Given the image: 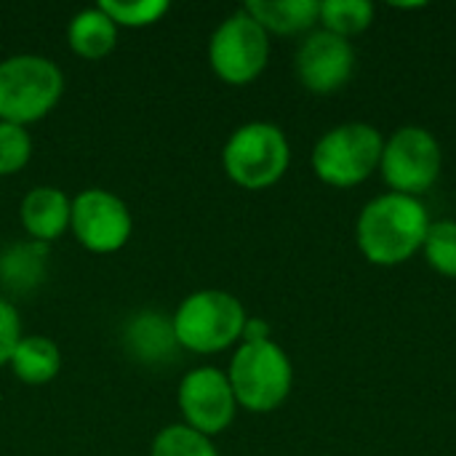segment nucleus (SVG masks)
I'll list each match as a JSON object with an SVG mask.
<instances>
[{"label":"nucleus","instance_id":"nucleus-10","mask_svg":"<svg viewBox=\"0 0 456 456\" xmlns=\"http://www.w3.org/2000/svg\"><path fill=\"white\" fill-rule=\"evenodd\" d=\"M179 409L184 417V425L203 433V436H219L224 433L235 419V393L230 387V379L224 371L203 366L184 374L179 385Z\"/></svg>","mask_w":456,"mask_h":456},{"label":"nucleus","instance_id":"nucleus-1","mask_svg":"<svg viewBox=\"0 0 456 456\" xmlns=\"http://www.w3.org/2000/svg\"><path fill=\"white\" fill-rule=\"evenodd\" d=\"M430 216L419 198L387 192L369 200L358 216L355 238L361 254L379 267L409 262L428 238Z\"/></svg>","mask_w":456,"mask_h":456},{"label":"nucleus","instance_id":"nucleus-24","mask_svg":"<svg viewBox=\"0 0 456 456\" xmlns=\"http://www.w3.org/2000/svg\"><path fill=\"white\" fill-rule=\"evenodd\" d=\"M270 339V326L262 318H248L243 329V342H265Z\"/></svg>","mask_w":456,"mask_h":456},{"label":"nucleus","instance_id":"nucleus-11","mask_svg":"<svg viewBox=\"0 0 456 456\" xmlns=\"http://www.w3.org/2000/svg\"><path fill=\"white\" fill-rule=\"evenodd\" d=\"M355 69V51L347 37H339L329 29L310 32L297 51V75L299 83L313 94L339 91Z\"/></svg>","mask_w":456,"mask_h":456},{"label":"nucleus","instance_id":"nucleus-6","mask_svg":"<svg viewBox=\"0 0 456 456\" xmlns=\"http://www.w3.org/2000/svg\"><path fill=\"white\" fill-rule=\"evenodd\" d=\"M291 163V147L286 134L267 120L243 123L222 150V166L227 176L246 190L273 187Z\"/></svg>","mask_w":456,"mask_h":456},{"label":"nucleus","instance_id":"nucleus-22","mask_svg":"<svg viewBox=\"0 0 456 456\" xmlns=\"http://www.w3.org/2000/svg\"><path fill=\"white\" fill-rule=\"evenodd\" d=\"M32 139L24 126L0 120V176H11L29 163Z\"/></svg>","mask_w":456,"mask_h":456},{"label":"nucleus","instance_id":"nucleus-8","mask_svg":"<svg viewBox=\"0 0 456 456\" xmlns=\"http://www.w3.org/2000/svg\"><path fill=\"white\" fill-rule=\"evenodd\" d=\"M444 166V152L438 139L422 126H403L398 128L382 150V176L398 195L419 198L428 192Z\"/></svg>","mask_w":456,"mask_h":456},{"label":"nucleus","instance_id":"nucleus-19","mask_svg":"<svg viewBox=\"0 0 456 456\" xmlns=\"http://www.w3.org/2000/svg\"><path fill=\"white\" fill-rule=\"evenodd\" d=\"M150 456H219L211 438L187 428V425H168L163 428L155 441Z\"/></svg>","mask_w":456,"mask_h":456},{"label":"nucleus","instance_id":"nucleus-21","mask_svg":"<svg viewBox=\"0 0 456 456\" xmlns=\"http://www.w3.org/2000/svg\"><path fill=\"white\" fill-rule=\"evenodd\" d=\"M99 8L118 24V27H150L155 24L166 11V0H136V3H123V0H102Z\"/></svg>","mask_w":456,"mask_h":456},{"label":"nucleus","instance_id":"nucleus-23","mask_svg":"<svg viewBox=\"0 0 456 456\" xmlns=\"http://www.w3.org/2000/svg\"><path fill=\"white\" fill-rule=\"evenodd\" d=\"M21 339V321L16 307L0 297V366H5Z\"/></svg>","mask_w":456,"mask_h":456},{"label":"nucleus","instance_id":"nucleus-13","mask_svg":"<svg viewBox=\"0 0 456 456\" xmlns=\"http://www.w3.org/2000/svg\"><path fill=\"white\" fill-rule=\"evenodd\" d=\"M126 347L142 363H166L182 350L174 334V321L155 310L136 313L126 323Z\"/></svg>","mask_w":456,"mask_h":456},{"label":"nucleus","instance_id":"nucleus-18","mask_svg":"<svg viewBox=\"0 0 456 456\" xmlns=\"http://www.w3.org/2000/svg\"><path fill=\"white\" fill-rule=\"evenodd\" d=\"M318 21L323 24V29L339 37H350L369 29V24L374 21V5L369 0H323Z\"/></svg>","mask_w":456,"mask_h":456},{"label":"nucleus","instance_id":"nucleus-7","mask_svg":"<svg viewBox=\"0 0 456 456\" xmlns=\"http://www.w3.org/2000/svg\"><path fill=\"white\" fill-rule=\"evenodd\" d=\"M270 59V35L248 11L230 13L208 40L211 69L230 86H246L262 75Z\"/></svg>","mask_w":456,"mask_h":456},{"label":"nucleus","instance_id":"nucleus-16","mask_svg":"<svg viewBox=\"0 0 456 456\" xmlns=\"http://www.w3.org/2000/svg\"><path fill=\"white\" fill-rule=\"evenodd\" d=\"M67 43L83 59H104L118 43V24L99 5L77 11L67 27Z\"/></svg>","mask_w":456,"mask_h":456},{"label":"nucleus","instance_id":"nucleus-12","mask_svg":"<svg viewBox=\"0 0 456 456\" xmlns=\"http://www.w3.org/2000/svg\"><path fill=\"white\" fill-rule=\"evenodd\" d=\"M19 216H21V227L27 230L29 240L48 246L51 240L64 235V230L69 227L72 200L64 195V190L51 187V184H40L24 195Z\"/></svg>","mask_w":456,"mask_h":456},{"label":"nucleus","instance_id":"nucleus-14","mask_svg":"<svg viewBox=\"0 0 456 456\" xmlns=\"http://www.w3.org/2000/svg\"><path fill=\"white\" fill-rule=\"evenodd\" d=\"M48 246L37 240L13 243L0 251V286L11 294H29L45 281Z\"/></svg>","mask_w":456,"mask_h":456},{"label":"nucleus","instance_id":"nucleus-3","mask_svg":"<svg viewBox=\"0 0 456 456\" xmlns=\"http://www.w3.org/2000/svg\"><path fill=\"white\" fill-rule=\"evenodd\" d=\"M64 94L56 61L37 53H16L0 61V120L27 126L45 118Z\"/></svg>","mask_w":456,"mask_h":456},{"label":"nucleus","instance_id":"nucleus-9","mask_svg":"<svg viewBox=\"0 0 456 456\" xmlns=\"http://www.w3.org/2000/svg\"><path fill=\"white\" fill-rule=\"evenodd\" d=\"M69 227L80 246L94 254H112L120 251L134 230L131 211L123 198L110 190H83L72 200V219Z\"/></svg>","mask_w":456,"mask_h":456},{"label":"nucleus","instance_id":"nucleus-17","mask_svg":"<svg viewBox=\"0 0 456 456\" xmlns=\"http://www.w3.org/2000/svg\"><path fill=\"white\" fill-rule=\"evenodd\" d=\"M13 377L24 385H48L61 369V353L53 339L48 337H21L11 361Z\"/></svg>","mask_w":456,"mask_h":456},{"label":"nucleus","instance_id":"nucleus-15","mask_svg":"<svg viewBox=\"0 0 456 456\" xmlns=\"http://www.w3.org/2000/svg\"><path fill=\"white\" fill-rule=\"evenodd\" d=\"M262 29L270 35H297L307 32L321 19V3L318 0H248L243 5Z\"/></svg>","mask_w":456,"mask_h":456},{"label":"nucleus","instance_id":"nucleus-20","mask_svg":"<svg viewBox=\"0 0 456 456\" xmlns=\"http://www.w3.org/2000/svg\"><path fill=\"white\" fill-rule=\"evenodd\" d=\"M425 259L428 265L446 275L456 278V222L454 219H441V222H430L428 238H425Z\"/></svg>","mask_w":456,"mask_h":456},{"label":"nucleus","instance_id":"nucleus-2","mask_svg":"<svg viewBox=\"0 0 456 456\" xmlns=\"http://www.w3.org/2000/svg\"><path fill=\"white\" fill-rule=\"evenodd\" d=\"M174 334L182 350L211 355L232 347L243 339L246 310L238 297L219 289H203L182 299L176 313L171 315Z\"/></svg>","mask_w":456,"mask_h":456},{"label":"nucleus","instance_id":"nucleus-4","mask_svg":"<svg viewBox=\"0 0 456 456\" xmlns=\"http://www.w3.org/2000/svg\"><path fill=\"white\" fill-rule=\"evenodd\" d=\"M238 406L254 414L275 411L291 393L294 366L283 347L273 339L240 342L227 371Z\"/></svg>","mask_w":456,"mask_h":456},{"label":"nucleus","instance_id":"nucleus-5","mask_svg":"<svg viewBox=\"0 0 456 456\" xmlns=\"http://www.w3.org/2000/svg\"><path fill=\"white\" fill-rule=\"evenodd\" d=\"M385 139L363 120H350L326 131L313 150V171L331 187H355L366 182L382 160Z\"/></svg>","mask_w":456,"mask_h":456}]
</instances>
